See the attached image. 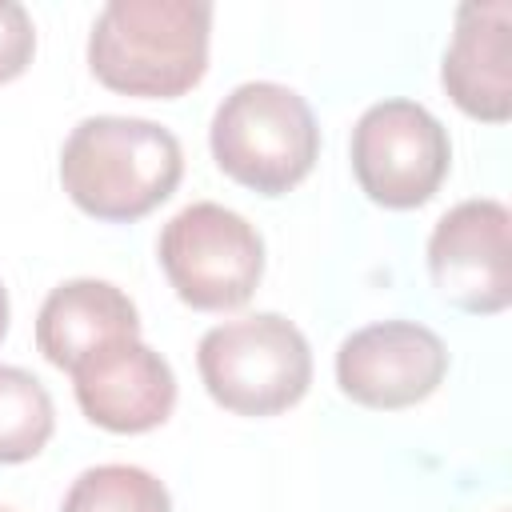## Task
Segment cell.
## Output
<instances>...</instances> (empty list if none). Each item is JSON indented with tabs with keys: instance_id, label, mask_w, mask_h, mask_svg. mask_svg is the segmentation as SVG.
Returning a JSON list of instances; mask_svg holds the SVG:
<instances>
[{
	"instance_id": "6da1fadb",
	"label": "cell",
	"mask_w": 512,
	"mask_h": 512,
	"mask_svg": "<svg viewBox=\"0 0 512 512\" xmlns=\"http://www.w3.org/2000/svg\"><path fill=\"white\" fill-rule=\"evenodd\" d=\"M208 0H108L88 36L92 76L144 100H176L208 72Z\"/></svg>"
},
{
	"instance_id": "7a4b0ae2",
	"label": "cell",
	"mask_w": 512,
	"mask_h": 512,
	"mask_svg": "<svg viewBox=\"0 0 512 512\" xmlns=\"http://www.w3.org/2000/svg\"><path fill=\"white\" fill-rule=\"evenodd\" d=\"M184 176L180 140L140 116H88L60 148L68 200L108 224H132L160 208Z\"/></svg>"
},
{
	"instance_id": "3957f363",
	"label": "cell",
	"mask_w": 512,
	"mask_h": 512,
	"mask_svg": "<svg viewBox=\"0 0 512 512\" xmlns=\"http://www.w3.org/2000/svg\"><path fill=\"white\" fill-rule=\"evenodd\" d=\"M208 144L224 176L260 196H284L312 172L320 156V128L296 88L248 80L220 100Z\"/></svg>"
},
{
	"instance_id": "277c9868",
	"label": "cell",
	"mask_w": 512,
	"mask_h": 512,
	"mask_svg": "<svg viewBox=\"0 0 512 512\" xmlns=\"http://www.w3.org/2000/svg\"><path fill=\"white\" fill-rule=\"evenodd\" d=\"M196 368L220 408L236 416H276L304 400L312 348L288 316L256 312L208 328L196 348Z\"/></svg>"
},
{
	"instance_id": "5b68a950",
	"label": "cell",
	"mask_w": 512,
	"mask_h": 512,
	"mask_svg": "<svg viewBox=\"0 0 512 512\" xmlns=\"http://www.w3.org/2000/svg\"><path fill=\"white\" fill-rule=\"evenodd\" d=\"M160 268L176 296L196 312H232L248 304L264 276V240L232 208L196 200L180 208L156 240Z\"/></svg>"
},
{
	"instance_id": "8992f818",
	"label": "cell",
	"mask_w": 512,
	"mask_h": 512,
	"mask_svg": "<svg viewBox=\"0 0 512 512\" xmlns=\"http://www.w3.org/2000/svg\"><path fill=\"white\" fill-rule=\"evenodd\" d=\"M452 164L444 124L416 100H380L352 128V172L380 208H420Z\"/></svg>"
},
{
	"instance_id": "52a82bcc",
	"label": "cell",
	"mask_w": 512,
	"mask_h": 512,
	"mask_svg": "<svg viewBox=\"0 0 512 512\" xmlns=\"http://www.w3.org/2000/svg\"><path fill=\"white\" fill-rule=\"evenodd\" d=\"M428 276L436 292L476 316L512 304V216L500 200L448 208L428 236Z\"/></svg>"
},
{
	"instance_id": "ba28073f",
	"label": "cell",
	"mask_w": 512,
	"mask_h": 512,
	"mask_svg": "<svg viewBox=\"0 0 512 512\" xmlns=\"http://www.w3.org/2000/svg\"><path fill=\"white\" fill-rule=\"evenodd\" d=\"M448 372L444 340L416 320H380L356 328L336 348V384L348 400L396 412L428 400Z\"/></svg>"
},
{
	"instance_id": "9c48e42d",
	"label": "cell",
	"mask_w": 512,
	"mask_h": 512,
	"mask_svg": "<svg viewBox=\"0 0 512 512\" xmlns=\"http://www.w3.org/2000/svg\"><path fill=\"white\" fill-rule=\"evenodd\" d=\"M68 376L80 412L104 432H152L176 408L172 364L140 336L104 344L100 352L84 356Z\"/></svg>"
},
{
	"instance_id": "30bf717a",
	"label": "cell",
	"mask_w": 512,
	"mask_h": 512,
	"mask_svg": "<svg viewBox=\"0 0 512 512\" xmlns=\"http://www.w3.org/2000/svg\"><path fill=\"white\" fill-rule=\"evenodd\" d=\"M440 84L452 104L484 124L512 116V4H460L452 44L440 64Z\"/></svg>"
},
{
	"instance_id": "8fae6325",
	"label": "cell",
	"mask_w": 512,
	"mask_h": 512,
	"mask_svg": "<svg viewBox=\"0 0 512 512\" xmlns=\"http://www.w3.org/2000/svg\"><path fill=\"white\" fill-rule=\"evenodd\" d=\"M132 336H140L136 304L116 284L92 276L56 284L36 316V348L60 372H72L84 356Z\"/></svg>"
},
{
	"instance_id": "7c38bea8",
	"label": "cell",
	"mask_w": 512,
	"mask_h": 512,
	"mask_svg": "<svg viewBox=\"0 0 512 512\" xmlns=\"http://www.w3.org/2000/svg\"><path fill=\"white\" fill-rule=\"evenodd\" d=\"M56 408L48 388L12 364H0V464H24L52 440Z\"/></svg>"
},
{
	"instance_id": "4fadbf2b",
	"label": "cell",
	"mask_w": 512,
	"mask_h": 512,
	"mask_svg": "<svg viewBox=\"0 0 512 512\" xmlns=\"http://www.w3.org/2000/svg\"><path fill=\"white\" fill-rule=\"evenodd\" d=\"M60 512H172V496L148 468L96 464L72 480Z\"/></svg>"
},
{
	"instance_id": "5bb4252c",
	"label": "cell",
	"mask_w": 512,
	"mask_h": 512,
	"mask_svg": "<svg viewBox=\"0 0 512 512\" xmlns=\"http://www.w3.org/2000/svg\"><path fill=\"white\" fill-rule=\"evenodd\" d=\"M36 52V28L32 16L24 12V4L16 0H0V84L16 80Z\"/></svg>"
},
{
	"instance_id": "9a60e30c",
	"label": "cell",
	"mask_w": 512,
	"mask_h": 512,
	"mask_svg": "<svg viewBox=\"0 0 512 512\" xmlns=\"http://www.w3.org/2000/svg\"><path fill=\"white\" fill-rule=\"evenodd\" d=\"M4 332H8V292L0 284V340H4Z\"/></svg>"
},
{
	"instance_id": "2e32d148",
	"label": "cell",
	"mask_w": 512,
	"mask_h": 512,
	"mask_svg": "<svg viewBox=\"0 0 512 512\" xmlns=\"http://www.w3.org/2000/svg\"><path fill=\"white\" fill-rule=\"evenodd\" d=\"M0 512H12V508H0Z\"/></svg>"
}]
</instances>
